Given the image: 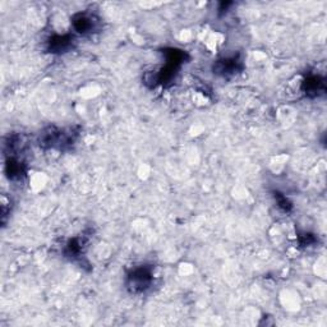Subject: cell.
<instances>
[{
    "mask_svg": "<svg viewBox=\"0 0 327 327\" xmlns=\"http://www.w3.org/2000/svg\"><path fill=\"white\" fill-rule=\"evenodd\" d=\"M73 26L75 31L79 33H92L99 26V20L92 14L87 13H79L73 17Z\"/></svg>",
    "mask_w": 327,
    "mask_h": 327,
    "instance_id": "2",
    "label": "cell"
},
{
    "mask_svg": "<svg viewBox=\"0 0 327 327\" xmlns=\"http://www.w3.org/2000/svg\"><path fill=\"white\" fill-rule=\"evenodd\" d=\"M128 282H129V288L133 292H145L152 282V274L150 270L141 267V269L134 270L133 274H130Z\"/></svg>",
    "mask_w": 327,
    "mask_h": 327,
    "instance_id": "1",
    "label": "cell"
},
{
    "mask_svg": "<svg viewBox=\"0 0 327 327\" xmlns=\"http://www.w3.org/2000/svg\"><path fill=\"white\" fill-rule=\"evenodd\" d=\"M72 39L69 36H54L49 42V48L51 51L60 52L67 50L71 46Z\"/></svg>",
    "mask_w": 327,
    "mask_h": 327,
    "instance_id": "3",
    "label": "cell"
},
{
    "mask_svg": "<svg viewBox=\"0 0 327 327\" xmlns=\"http://www.w3.org/2000/svg\"><path fill=\"white\" fill-rule=\"evenodd\" d=\"M324 90H325L324 81H322L320 77H316V75H313V77L308 78L307 81H305L304 92L307 95L313 94L314 96H316V95H318Z\"/></svg>",
    "mask_w": 327,
    "mask_h": 327,
    "instance_id": "5",
    "label": "cell"
},
{
    "mask_svg": "<svg viewBox=\"0 0 327 327\" xmlns=\"http://www.w3.org/2000/svg\"><path fill=\"white\" fill-rule=\"evenodd\" d=\"M239 69V62L237 59H225L216 64V71L220 75H230Z\"/></svg>",
    "mask_w": 327,
    "mask_h": 327,
    "instance_id": "4",
    "label": "cell"
}]
</instances>
